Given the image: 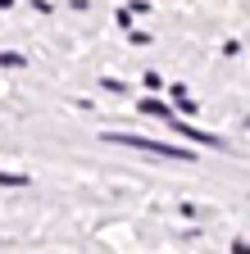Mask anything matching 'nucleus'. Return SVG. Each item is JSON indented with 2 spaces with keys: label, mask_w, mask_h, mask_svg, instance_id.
Segmentation results:
<instances>
[{
  "label": "nucleus",
  "mask_w": 250,
  "mask_h": 254,
  "mask_svg": "<svg viewBox=\"0 0 250 254\" xmlns=\"http://www.w3.org/2000/svg\"><path fill=\"white\" fill-rule=\"evenodd\" d=\"M105 141H114V145H137V150H150V154H164V159H191L186 150H177V145H164V141H150V136H128V132H109Z\"/></svg>",
  "instance_id": "nucleus-1"
},
{
  "label": "nucleus",
  "mask_w": 250,
  "mask_h": 254,
  "mask_svg": "<svg viewBox=\"0 0 250 254\" xmlns=\"http://www.w3.org/2000/svg\"><path fill=\"white\" fill-rule=\"evenodd\" d=\"M141 109H146V114H155V118H173V114H168V105H160V100H141Z\"/></svg>",
  "instance_id": "nucleus-3"
},
{
  "label": "nucleus",
  "mask_w": 250,
  "mask_h": 254,
  "mask_svg": "<svg viewBox=\"0 0 250 254\" xmlns=\"http://www.w3.org/2000/svg\"><path fill=\"white\" fill-rule=\"evenodd\" d=\"M173 127H177V136H186V141H196V145H223L218 136H209V132H200V127H186V123H177V118H168Z\"/></svg>",
  "instance_id": "nucleus-2"
},
{
  "label": "nucleus",
  "mask_w": 250,
  "mask_h": 254,
  "mask_svg": "<svg viewBox=\"0 0 250 254\" xmlns=\"http://www.w3.org/2000/svg\"><path fill=\"white\" fill-rule=\"evenodd\" d=\"M27 177H18V173H0V186H23Z\"/></svg>",
  "instance_id": "nucleus-4"
}]
</instances>
